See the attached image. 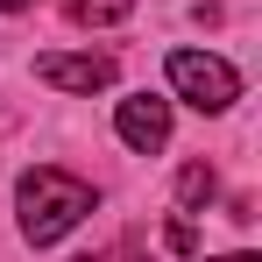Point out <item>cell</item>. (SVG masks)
Returning <instances> with one entry per match:
<instances>
[{
    "label": "cell",
    "mask_w": 262,
    "mask_h": 262,
    "mask_svg": "<svg viewBox=\"0 0 262 262\" xmlns=\"http://www.w3.org/2000/svg\"><path fill=\"white\" fill-rule=\"evenodd\" d=\"M14 213H21V234H29L36 248H50V241H64V234L92 213V184L43 163V170H29L14 184Z\"/></svg>",
    "instance_id": "cell-1"
},
{
    "label": "cell",
    "mask_w": 262,
    "mask_h": 262,
    "mask_svg": "<svg viewBox=\"0 0 262 262\" xmlns=\"http://www.w3.org/2000/svg\"><path fill=\"white\" fill-rule=\"evenodd\" d=\"M170 92L191 99L199 114H227L241 99V71L227 57H213V50H170Z\"/></svg>",
    "instance_id": "cell-2"
},
{
    "label": "cell",
    "mask_w": 262,
    "mask_h": 262,
    "mask_svg": "<svg viewBox=\"0 0 262 262\" xmlns=\"http://www.w3.org/2000/svg\"><path fill=\"white\" fill-rule=\"evenodd\" d=\"M114 135L128 142L135 156H156L163 142H170V99H156V92H135L114 106Z\"/></svg>",
    "instance_id": "cell-3"
},
{
    "label": "cell",
    "mask_w": 262,
    "mask_h": 262,
    "mask_svg": "<svg viewBox=\"0 0 262 262\" xmlns=\"http://www.w3.org/2000/svg\"><path fill=\"white\" fill-rule=\"evenodd\" d=\"M36 78L57 92H106L114 85V57H36Z\"/></svg>",
    "instance_id": "cell-4"
},
{
    "label": "cell",
    "mask_w": 262,
    "mask_h": 262,
    "mask_svg": "<svg viewBox=\"0 0 262 262\" xmlns=\"http://www.w3.org/2000/svg\"><path fill=\"white\" fill-rule=\"evenodd\" d=\"M135 0H71V21L78 29H106V21H128Z\"/></svg>",
    "instance_id": "cell-5"
},
{
    "label": "cell",
    "mask_w": 262,
    "mask_h": 262,
    "mask_svg": "<svg viewBox=\"0 0 262 262\" xmlns=\"http://www.w3.org/2000/svg\"><path fill=\"white\" fill-rule=\"evenodd\" d=\"M206 199H213V170H206V163H191V170L177 177V206H184V213H199Z\"/></svg>",
    "instance_id": "cell-6"
},
{
    "label": "cell",
    "mask_w": 262,
    "mask_h": 262,
    "mask_svg": "<svg viewBox=\"0 0 262 262\" xmlns=\"http://www.w3.org/2000/svg\"><path fill=\"white\" fill-rule=\"evenodd\" d=\"M163 241H170L177 255H191V248H199V234H191V220H170V227H163Z\"/></svg>",
    "instance_id": "cell-7"
},
{
    "label": "cell",
    "mask_w": 262,
    "mask_h": 262,
    "mask_svg": "<svg viewBox=\"0 0 262 262\" xmlns=\"http://www.w3.org/2000/svg\"><path fill=\"white\" fill-rule=\"evenodd\" d=\"M85 262H142L135 248H106V255H85Z\"/></svg>",
    "instance_id": "cell-8"
},
{
    "label": "cell",
    "mask_w": 262,
    "mask_h": 262,
    "mask_svg": "<svg viewBox=\"0 0 262 262\" xmlns=\"http://www.w3.org/2000/svg\"><path fill=\"white\" fill-rule=\"evenodd\" d=\"M206 262H255V255H206Z\"/></svg>",
    "instance_id": "cell-9"
},
{
    "label": "cell",
    "mask_w": 262,
    "mask_h": 262,
    "mask_svg": "<svg viewBox=\"0 0 262 262\" xmlns=\"http://www.w3.org/2000/svg\"><path fill=\"white\" fill-rule=\"evenodd\" d=\"M0 7H7V14H21V7H29V0H0Z\"/></svg>",
    "instance_id": "cell-10"
}]
</instances>
